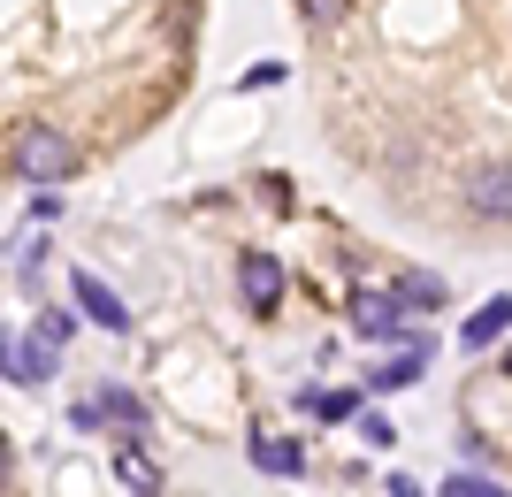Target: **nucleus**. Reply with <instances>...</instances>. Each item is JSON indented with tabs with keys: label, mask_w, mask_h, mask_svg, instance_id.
<instances>
[{
	"label": "nucleus",
	"mask_w": 512,
	"mask_h": 497,
	"mask_svg": "<svg viewBox=\"0 0 512 497\" xmlns=\"http://www.w3.org/2000/svg\"><path fill=\"white\" fill-rule=\"evenodd\" d=\"M260 85H283V62H260V69H245V92H260Z\"/></svg>",
	"instance_id": "16"
},
{
	"label": "nucleus",
	"mask_w": 512,
	"mask_h": 497,
	"mask_svg": "<svg viewBox=\"0 0 512 497\" xmlns=\"http://www.w3.org/2000/svg\"><path fill=\"white\" fill-rule=\"evenodd\" d=\"M8 169H16L23 184H62V176L77 169V146H69L54 123H23L16 138H8Z\"/></svg>",
	"instance_id": "1"
},
{
	"label": "nucleus",
	"mask_w": 512,
	"mask_h": 497,
	"mask_svg": "<svg viewBox=\"0 0 512 497\" xmlns=\"http://www.w3.org/2000/svg\"><path fill=\"white\" fill-rule=\"evenodd\" d=\"M505 375H512V352H505Z\"/></svg>",
	"instance_id": "17"
},
{
	"label": "nucleus",
	"mask_w": 512,
	"mask_h": 497,
	"mask_svg": "<svg viewBox=\"0 0 512 497\" xmlns=\"http://www.w3.org/2000/svg\"><path fill=\"white\" fill-rule=\"evenodd\" d=\"M100 421H123V429H146V406L130 398V390H92L69 406V429H100Z\"/></svg>",
	"instance_id": "3"
},
{
	"label": "nucleus",
	"mask_w": 512,
	"mask_h": 497,
	"mask_svg": "<svg viewBox=\"0 0 512 497\" xmlns=\"http://www.w3.org/2000/svg\"><path fill=\"white\" fill-rule=\"evenodd\" d=\"M253 467H260V475H299L306 452L291 444V436H253Z\"/></svg>",
	"instance_id": "10"
},
{
	"label": "nucleus",
	"mask_w": 512,
	"mask_h": 497,
	"mask_svg": "<svg viewBox=\"0 0 512 497\" xmlns=\"http://www.w3.org/2000/svg\"><path fill=\"white\" fill-rule=\"evenodd\" d=\"M299 406L321 413V421H352V413H360V398H352V390H306Z\"/></svg>",
	"instance_id": "12"
},
{
	"label": "nucleus",
	"mask_w": 512,
	"mask_h": 497,
	"mask_svg": "<svg viewBox=\"0 0 512 497\" xmlns=\"http://www.w3.org/2000/svg\"><path fill=\"white\" fill-rule=\"evenodd\" d=\"M398 322H406V291H360L352 299V329L360 337H398Z\"/></svg>",
	"instance_id": "5"
},
{
	"label": "nucleus",
	"mask_w": 512,
	"mask_h": 497,
	"mask_svg": "<svg viewBox=\"0 0 512 497\" xmlns=\"http://www.w3.org/2000/svg\"><path fill=\"white\" fill-rule=\"evenodd\" d=\"M421 368H428V345L413 337L406 352H390L383 368H367V390H413V383H421Z\"/></svg>",
	"instance_id": "7"
},
{
	"label": "nucleus",
	"mask_w": 512,
	"mask_h": 497,
	"mask_svg": "<svg viewBox=\"0 0 512 497\" xmlns=\"http://www.w3.org/2000/svg\"><path fill=\"white\" fill-rule=\"evenodd\" d=\"M299 16L321 31V23H337V16H344V0H299Z\"/></svg>",
	"instance_id": "15"
},
{
	"label": "nucleus",
	"mask_w": 512,
	"mask_h": 497,
	"mask_svg": "<svg viewBox=\"0 0 512 497\" xmlns=\"http://www.w3.org/2000/svg\"><path fill=\"white\" fill-rule=\"evenodd\" d=\"M54 337H31V345H16L8 352V375H16V383H46V375H54Z\"/></svg>",
	"instance_id": "8"
},
{
	"label": "nucleus",
	"mask_w": 512,
	"mask_h": 497,
	"mask_svg": "<svg viewBox=\"0 0 512 497\" xmlns=\"http://www.w3.org/2000/svg\"><path fill=\"white\" fill-rule=\"evenodd\" d=\"M505 329H512V299H490V306H482V314H474L467 329H459V337H467V345H497Z\"/></svg>",
	"instance_id": "11"
},
{
	"label": "nucleus",
	"mask_w": 512,
	"mask_h": 497,
	"mask_svg": "<svg viewBox=\"0 0 512 497\" xmlns=\"http://www.w3.org/2000/svg\"><path fill=\"white\" fill-rule=\"evenodd\" d=\"M398 291H406L413 306H436V299H444V283H436V276H406V283H398Z\"/></svg>",
	"instance_id": "13"
},
{
	"label": "nucleus",
	"mask_w": 512,
	"mask_h": 497,
	"mask_svg": "<svg viewBox=\"0 0 512 497\" xmlns=\"http://www.w3.org/2000/svg\"><path fill=\"white\" fill-rule=\"evenodd\" d=\"M444 497H505V490H490L482 475H451V482H444Z\"/></svg>",
	"instance_id": "14"
},
{
	"label": "nucleus",
	"mask_w": 512,
	"mask_h": 497,
	"mask_svg": "<svg viewBox=\"0 0 512 497\" xmlns=\"http://www.w3.org/2000/svg\"><path fill=\"white\" fill-rule=\"evenodd\" d=\"M237 291H245V306L253 314H276V299H283V268L268 253H245L237 260Z\"/></svg>",
	"instance_id": "4"
},
{
	"label": "nucleus",
	"mask_w": 512,
	"mask_h": 497,
	"mask_svg": "<svg viewBox=\"0 0 512 497\" xmlns=\"http://www.w3.org/2000/svg\"><path fill=\"white\" fill-rule=\"evenodd\" d=\"M467 215L474 222H512V161H490V169L467 176Z\"/></svg>",
	"instance_id": "2"
},
{
	"label": "nucleus",
	"mask_w": 512,
	"mask_h": 497,
	"mask_svg": "<svg viewBox=\"0 0 512 497\" xmlns=\"http://www.w3.org/2000/svg\"><path fill=\"white\" fill-rule=\"evenodd\" d=\"M115 482H123V490H138V497H161V467H153L138 444H123V452H115Z\"/></svg>",
	"instance_id": "9"
},
{
	"label": "nucleus",
	"mask_w": 512,
	"mask_h": 497,
	"mask_svg": "<svg viewBox=\"0 0 512 497\" xmlns=\"http://www.w3.org/2000/svg\"><path fill=\"white\" fill-rule=\"evenodd\" d=\"M69 291H77V306H85V314H92V322H100V329H130V306L115 299V291H107V283L92 276V268H85V276H77V283H69Z\"/></svg>",
	"instance_id": "6"
}]
</instances>
